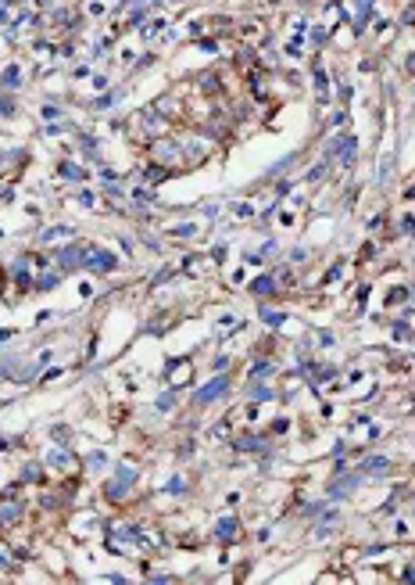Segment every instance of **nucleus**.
I'll return each instance as SVG.
<instances>
[{
	"label": "nucleus",
	"instance_id": "obj_1",
	"mask_svg": "<svg viewBox=\"0 0 415 585\" xmlns=\"http://www.w3.org/2000/svg\"><path fill=\"white\" fill-rule=\"evenodd\" d=\"M226 384H229L226 377H219V381H212V384H208V388H200V392H197V399H193V402H197V406H204V402H212V399H219V395L226 392Z\"/></svg>",
	"mask_w": 415,
	"mask_h": 585
}]
</instances>
